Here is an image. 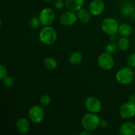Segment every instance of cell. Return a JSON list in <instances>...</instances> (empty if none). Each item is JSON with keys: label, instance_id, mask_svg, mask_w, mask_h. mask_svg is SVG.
<instances>
[{"label": "cell", "instance_id": "obj_1", "mask_svg": "<svg viewBox=\"0 0 135 135\" xmlns=\"http://www.w3.org/2000/svg\"><path fill=\"white\" fill-rule=\"evenodd\" d=\"M100 122L101 119L96 113L89 112L83 116L81 120V125L84 129L92 132L100 127Z\"/></svg>", "mask_w": 135, "mask_h": 135}, {"label": "cell", "instance_id": "obj_2", "mask_svg": "<svg viewBox=\"0 0 135 135\" xmlns=\"http://www.w3.org/2000/svg\"><path fill=\"white\" fill-rule=\"evenodd\" d=\"M57 38V34L56 30L50 26H44L39 33L40 40L42 43L47 46L55 43Z\"/></svg>", "mask_w": 135, "mask_h": 135}, {"label": "cell", "instance_id": "obj_3", "mask_svg": "<svg viewBox=\"0 0 135 135\" xmlns=\"http://www.w3.org/2000/svg\"><path fill=\"white\" fill-rule=\"evenodd\" d=\"M134 72L131 67H124L117 71L115 75L117 81L123 85H128L133 83L134 79Z\"/></svg>", "mask_w": 135, "mask_h": 135}, {"label": "cell", "instance_id": "obj_4", "mask_svg": "<svg viewBox=\"0 0 135 135\" xmlns=\"http://www.w3.org/2000/svg\"><path fill=\"white\" fill-rule=\"evenodd\" d=\"M118 22L114 18L109 17L102 21L101 28L103 31L109 35L115 34L119 30Z\"/></svg>", "mask_w": 135, "mask_h": 135}, {"label": "cell", "instance_id": "obj_5", "mask_svg": "<svg viewBox=\"0 0 135 135\" xmlns=\"http://www.w3.org/2000/svg\"><path fill=\"white\" fill-rule=\"evenodd\" d=\"M28 117L30 121L35 124L40 123L44 120L45 112L40 105H33L28 110Z\"/></svg>", "mask_w": 135, "mask_h": 135}, {"label": "cell", "instance_id": "obj_6", "mask_svg": "<svg viewBox=\"0 0 135 135\" xmlns=\"http://www.w3.org/2000/svg\"><path fill=\"white\" fill-rule=\"evenodd\" d=\"M98 64L102 69L104 71H109L113 68L114 59L111 54L105 51L99 55L98 58Z\"/></svg>", "mask_w": 135, "mask_h": 135}, {"label": "cell", "instance_id": "obj_7", "mask_svg": "<svg viewBox=\"0 0 135 135\" xmlns=\"http://www.w3.org/2000/svg\"><path fill=\"white\" fill-rule=\"evenodd\" d=\"M119 115L124 119H129L135 116V103L129 101L124 103L119 108Z\"/></svg>", "mask_w": 135, "mask_h": 135}, {"label": "cell", "instance_id": "obj_8", "mask_svg": "<svg viewBox=\"0 0 135 135\" xmlns=\"http://www.w3.org/2000/svg\"><path fill=\"white\" fill-rule=\"evenodd\" d=\"M84 105L87 111L90 113H99L102 108L101 101L98 98L94 96H90L87 98L85 100Z\"/></svg>", "mask_w": 135, "mask_h": 135}, {"label": "cell", "instance_id": "obj_9", "mask_svg": "<svg viewBox=\"0 0 135 135\" xmlns=\"http://www.w3.org/2000/svg\"><path fill=\"white\" fill-rule=\"evenodd\" d=\"M38 17L42 25L50 26L54 21L55 14L53 9H51V8L45 7L41 10Z\"/></svg>", "mask_w": 135, "mask_h": 135}, {"label": "cell", "instance_id": "obj_10", "mask_svg": "<svg viewBox=\"0 0 135 135\" xmlns=\"http://www.w3.org/2000/svg\"><path fill=\"white\" fill-rule=\"evenodd\" d=\"M78 19L77 15L74 11H69L63 13L59 18V22L61 25L64 26H70L73 25Z\"/></svg>", "mask_w": 135, "mask_h": 135}, {"label": "cell", "instance_id": "obj_11", "mask_svg": "<svg viewBox=\"0 0 135 135\" xmlns=\"http://www.w3.org/2000/svg\"><path fill=\"white\" fill-rule=\"evenodd\" d=\"M104 8L105 4L102 0H93L88 6V10L92 15L100 16L104 12Z\"/></svg>", "mask_w": 135, "mask_h": 135}, {"label": "cell", "instance_id": "obj_12", "mask_svg": "<svg viewBox=\"0 0 135 135\" xmlns=\"http://www.w3.org/2000/svg\"><path fill=\"white\" fill-rule=\"evenodd\" d=\"M15 127L18 133L21 134H25L30 130V125L26 118L21 117L16 121Z\"/></svg>", "mask_w": 135, "mask_h": 135}, {"label": "cell", "instance_id": "obj_13", "mask_svg": "<svg viewBox=\"0 0 135 135\" xmlns=\"http://www.w3.org/2000/svg\"><path fill=\"white\" fill-rule=\"evenodd\" d=\"M119 134L121 135H134L135 124L132 122H125L121 125Z\"/></svg>", "mask_w": 135, "mask_h": 135}, {"label": "cell", "instance_id": "obj_14", "mask_svg": "<svg viewBox=\"0 0 135 135\" xmlns=\"http://www.w3.org/2000/svg\"><path fill=\"white\" fill-rule=\"evenodd\" d=\"M84 0H65L66 7L71 11L76 12L83 8Z\"/></svg>", "mask_w": 135, "mask_h": 135}, {"label": "cell", "instance_id": "obj_15", "mask_svg": "<svg viewBox=\"0 0 135 135\" xmlns=\"http://www.w3.org/2000/svg\"><path fill=\"white\" fill-rule=\"evenodd\" d=\"M135 9L134 5L130 1H127L124 2L121 5V12L123 15H130L134 13Z\"/></svg>", "mask_w": 135, "mask_h": 135}, {"label": "cell", "instance_id": "obj_16", "mask_svg": "<svg viewBox=\"0 0 135 135\" xmlns=\"http://www.w3.org/2000/svg\"><path fill=\"white\" fill-rule=\"evenodd\" d=\"M77 17L80 20L81 22L86 23L90 21L91 18V13L89 10L85 9V8H81L77 11Z\"/></svg>", "mask_w": 135, "mask_h": 135}, {"label": "cell", "instance_id": "obj_17", "mask_svg": "<svg viewBox=\"0 0 135 135\" xmlns=\"http://www.w3.org/2000/svg\"><path fill=\"white\" fill-rule=\"evenodd\" d=\"M118 32L122 36L128 37L133 32V28L129 24L123 23L119 26Z\"/></svg>", "mask_w": 135, "mask_h": 135}, {"label": "cell", "instance_id": "obj_18", "mask_svg": "<svg viewBox=\"0 0 135 135\" xmlns=\"http://www.w3.org/2000/svg\"><path fill=\"white\" fill-rule=\"evenodd\" d=\"M83 54L80 51H75L71 54L69 57V63L73 65H76L81 63L83 61Z\"/></svg>", "mask_w": 135, "mask_h": 135}, {"label": "cell", "instance_id": "obj_19", "mask_svg": "<svg viewBox=\"0 0 135 135\" xmlns=\"http://www.w3.org/2000/svg\"><path fill=\"white\" fill-rule=\"evenodd\" d=\"M44 65L45 67L48 70H54L57 67V61L56 59L51 57H47L44 61Z\"/></svg>", "mask_w": 135, "mask_h": 135}, {"label": "cell", "instance_id": "obj_20", "mask_svg": "<svg viewBox=\"0 0 135 135\" xmlns=\"http://www.w3.org/2000/svg\"><path fill=\"white\" fill-rule=\"evenodd\" d=\"M117 47L121 51H126L130 47V41L127 37L123 36L117 42Z\"/></svg>", "mask_w": 135, "mask_h": 135}, {"label": "cell", "instance_id": "obj_21", "mask_svg": "<svg viewBox=\"0 0 135 135\" xmlns=\"http://www.w3.org/2000/svg\"><path fill=\"white\" fill-rule=\"evenodd\" d=\"M29 26H30L32 28H38L41 24L40 20L39 17H32L30 18L29 20Z\"/></svg>", "mask_w": 135, "mask_h": 135}, {"label": "cell", "instance_id": "obj_22", "mask_svg": "<svg viewBox=\"0 0 135 135\" xmlns=\"http://www.w3.org/2000/svg\"><path fill=\"white\" fill-rule=\"evenodd\" d=\"M51 102V98L48 94H43L40 98V103L43 106H47Z\"/></svg>", "mask_w": 135, "mask_h": 135}, {"label": "cell", "instance_id": "obj_23", "mask_svg": "<svg viewBox=\"0 0 135 135\" xmlns=\"http://www.w3.org/2000/svg\"><path fill=\"white\" fill-rule=\"evenodd\" d=\"M117 44H116L115 42H111L107 44V45L105 47V51L109 54H113L116 51L117 49Z\"/></svg>", "mask_w": 135, "mask_h": 135}, {"label": "cell", "instance_id": "obj_24", "mask_svg": "<svg viewBox=\"0 0 135 135\" xmlns=\"http://www.w3.org/2000/svg\"><path fill=\"white\" fill-rule=\"evenodd\" d=\"M2 80L3 85L5 86L6 87H8V88L13 86L15 83L13 78L11 76H8V75L5 76L4 79H3Z\"/></svg>", "mask_w": 135, "mask_h": 135}, {"label": "cell", "instance_id": "obj_25", "mask_svg": "<svg viewBox=\"0 0 135 135\" xmlns=\"http://www.w3.org/2000/svg\"><path fill=\"white\" fill-rule=\"evenodd\" d=\"M127 62L128 65L131 68H134L135 67V54H130L128 56L127 59Z\"/></svg>", "mask_w": 135, "mask_h": 135}, {"label": "cell", "instance_id": "obj_26", "mask_svg": "<svg viewBox=\"0 0 135 135\" xmlns=\"http://www.w3.org/2000/svg\"><path fill=\"white\" fill-rule=\"evenodd\" d=\"M7 76V68L3 65H0V79L2 80L3 79Z\"/></svg>", "mask_w": 135, "mask_h": 135}, {"label": "cell", "instance_id": "obj_27", "mask_svg": "<svg viewBox=\"0 0 135 135\" xmlns=\"http://www.w3.org/2000/svg\"><path fill=\"white\" fill-rule=\"evenodd\" d=\"M65 4V3L63 2V0H56L54 3V7H55V9L61 10L63 8Z\"/></svg>", "mask_w": 135, "mask_h": 135}, {"label": "cell", "instance_id": "obj_28", "mask_svg": "<svg viewBox=\"0 0 135 135\" xmlns=\"http://www.w3.org/2000/svg\"><path fill=\"white\" fill-rule=\"evenodd\" d=\"M100 127H102V128H104V129H105V128H107L108 127V123L107 121H101V122H100Z\"/></svg>", "mask_w": 135, "mask_h": 135}, {"label": "cell", "instance_id": "obj_29", "mask_svg": "<svg viewBox=\"0 0 135 135\" xmlns=\"http://www.w3.org/2000/svg\"><path fill=\"white\" fill-rule=\"evenodd\" d=\"M80 135H90V134H92V132L84 129V130H83V131L80 133Z\"/></svg>", "mask_w": 135, "mask_h": 135}, {"label": "cell", "instance_id": "obj_30", "mask_svg": "<svg viewBox=\"0 0 135 135\" xmlns=\"http://www.w3.org/2000/svg\"><path fill=\"white\" fill-rule=\"evenodd\" d=\"M129 101L135 103V94H133L129 97Z\"/></svg>", "mask_w": 135, "mask_h": 135}, {"label": "cell", "instance_id": "obj_31", "mask_svg": "<svg viewBox=\"0 0 135 135\" xmlns=\"http://www.w3.org/2000/svg\"><path fill=\"white\" fill-rule=\"evenodd\" d=\"M44 1H46V2H50V1H51L52 0H44Z\"/></svg>", "mask_w": 135, "mask_h": 135}, {"label": "cell", "instance_id": "obj_32", "mask_svg": "<svg viewBox=\"0 0 135 135\" xmlns=\"http://www.w3.org/2000/svg\"><path fill=\"white\" fill-rule=\"evenodd\" d=\"M134 74H135V67H134Z\"/></svg>", "mask_w": 135, "mask_h": 135}, {"label": "cell", "instance_id": "obj_33", "mask_svg": "<svg viewBox=\"0 0 135 135\" xmlns=\"http://www.w3.org/2000/svg\"><path fill=\"white\" fill-rule=\"evenodd\" d=\"M134 16H135V13H134Z\"/></svg>", "mask_w": 135, "mask_h": 135}]
</instances>
